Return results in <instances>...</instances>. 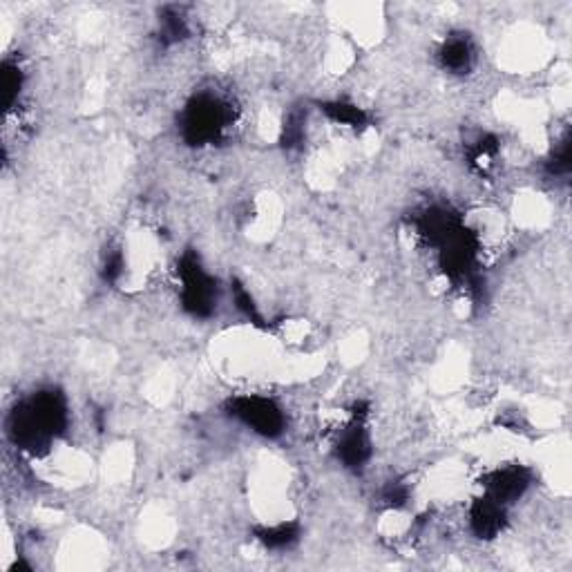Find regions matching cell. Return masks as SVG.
I'll return each mask as SVG.
<instances>
[{"label":"cell","mask_w":572,"mask_h":572,"mask_svg":"<svg viewBox=\"0 0 572 572\" xmlns=\"http://www.w3.org/2000/svg\"><path fill=\"white\" fill-rule=\"evenodd\" d=\"M65 423H68L65 400L54 392H43L36 394L21 409H16L12 418V434L16 443L23 445L25 450H36L63 432Z\"/></svg>","instance_id":"cell-1"},{"label":"cell","mask_w":572,"mask_h":572,"mask_svg":"<svg viewBox=\"0 0 572 572\" xmlns=\"http://www.w3.org/2000/svg\"><path fill=\"white\" fill-rule=\"evenodd\" d=\"M179 280H181V300L184 307L193 316L206 318L213 313L217 302L215 280L204 271L195 253H186L179 262Z\"/></svg>","instance_id":"cell-2"},{"label":"cell","mask_w":572,"mask_h":572,"mask_svg":"<svg viewBox=\"0 0 572 572\" xmlns=\"http://www.w3.org/2000/svg\"><path fill=\"white\" fill-rule=\"evenodd\" d=\"M228 123V110L224 103L215 101L213 97H199L190 101L184 112V137L193 146H202V143H211L215 137L226 128Z\"/></svg>","instance_id":"cell-3"},{"label":"cell","mask_w":572,"mask_h":572,"mask_svg":"<svg viewBox=\"0 0 572 572\" xmlns=\"http://www.w3.org/2000/svg\"><path fill=\"white\" fill-rule=\"evenodd\" d=\"M231 414L249 425L253 432L262 436H280L284 429L282 409L269 398L262 396H242L231 403Z\"/></svg>","instance_id":"cell-4"},{"label":"cell","mask_w":572,"mask_h":572,"mask_svg":"<svg viewBox=\"0 0 572 572\" xmlns=\"http://www.w3.org/2000/svg\"><path fill=\"white\" fill-rule=\"evenodd\" d=\"M530 485V476L519 465L510 467H499L488 476V483H485V494L492 497L494 501H499L503 505H508L512 501H517L526 488Z\"/></svg>","instance_id":"cell-5"},{"label":"cell","mask_w":572,"mask_h":572,"mask_svg":"<svg viewBox=\"0 0 572 572\" xmlns=\"http://www.w3.org/2000/svg\"><path fill=\"white\" fill-rule=\"evenodd\" d=\"M470 526L476 537L494 539L505 526V505L483 494L470 508Z\"/></svg>","instance_id":"cell-6"},{"label":"cell","mask_w":572,"mask_h":572,"mask_svg":"<svg viewBox=\"0 0 572 572\" xmlns=\"http://www.w3.org/2000/svg\"><path fill=\"white\" fill-rule=\"evenodd\" d=\"M371 454V443L365 432V427L356 421L351 427L342 432L338 441V459L347 467H362L367 463Z\"/></svg>","instance_id":"cell-7"},{"label":"cell","mask_w":572,"mask_h":572,"mask_svg":"<svg viewBox=\"0 0 572 572\" xmlns=\"http://www.w3.org/2000/svg\"><path fill=\"white\" fill-rule=\"evenodd\" d=\"M438 59H441V65L445 70L465 72V70H470L474 54H472L470 43H467V38L456 36V38H450V41L443 45V50H441V54H438Z\"/></svg>","instance_id":"cell-8"},{"label":"cell","mask_w":572,"mask_h":572,"mask_svg":"<svg viewBox=\"0 0 572 572\" xmlns=\"http://www.w3.org/2000/svg\"><path fill=\"white\" fill-rule=\"evenodd\" d=\"M320 110L327 114L331 121L340 123V126H349V128H365L367 126V114L362 112L358 106H351V103H342V101L322 103Z\"/></svg>","instance_id":"cell-9"},{"label":"cell","mask_w":572,"mask_h":572,"mask_svg":"<svg viewBox=\"0 0 572 572\" xmlns=\"http://www.w3.org/2000/svg\"><path fill=\"white\" fill-rule=\"evenodd\" d=\"M260 539L264 541V546H269V548H289L291 543L298 539V532H295L293 526H286V523H282V526L264 530Z\"/></svg>","instance_id":"cell-10"}]
</instances>
